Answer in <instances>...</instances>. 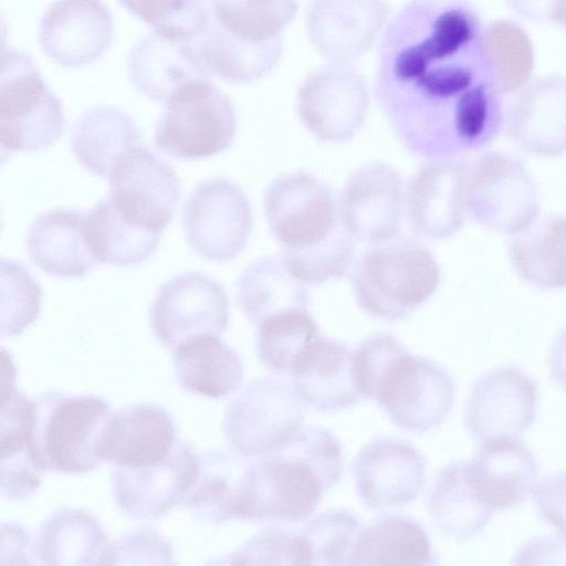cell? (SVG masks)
<instances>
[{
  "label": "cell",
  "instance_id": "6da1fadb",
  "mask_svg": "<svg viewBox=\"0 0 566 566\" xmlns=\"http://www.w3.org/2000/svg\"><path fill=\"white\" fill-rule=\"evenodd\" d=\"M480 21L461 1L412 0L384 30L375 93L398 135L426 156L452 157L489 144L502 105Z\"/></svg>",
  "mask_w": 566,
  "mask_h": 566
},
{
  "label": "cell",
  "instance_id": "7a4b0ae2",
  "mask_svg": "<svg viewBox=\"0 0 566 566\" xmlns=\"http://www.w3.org/2000/svg\"><path fill=\"white\" fill-rule=\"evenodd\" d=\"M353 356L360 396L376 400L397 426L424 432L447 419L455 386L441 366L410 354L396 337L385 334L365 339Z\"/></svg>",
  "mask_w": 566,
  "mask_h": 566
},
{
  "label": "cell",
  "instance_id": "3957f363",
  "mask_svg": "<svg viewBox=\"0 0 566 566\" xmlns=\"http://www.w3.org/2000/svg\"><path fill=\"white\" fill-rule=\"evenodd\" d=\"M343 462L339 441L321 427L302 429L284 448L251 459L245 520L306 518L340 479Z\"/></svg>",
  "mask_w": 566,
  "mask_h": 566
},
{
  "label": "cell",
  "instance_id": "277c9868",
  "mask_svg": "<svg viewBox=\"0 0 566 566\" xmlns=\"http://www.w3.org/2000/svg\"><path fill=\"white\" fill-rule=\"evenodd\" d=\"M297 0H209L208 20L192 40L211 74L249 83L279 62L282 31L297 11Z\"/></svg>",
  "mask_w": 566,
  "mask_h": 566
},
{
  "label": "cell",
  "instance_id": "5b68a950",
  "mask_svg": "<svg viewBox=\"0 0 566 566\" xmlns=\"http://www.w3.org/2000/svg\"><path fill=\"white\" fill-rule=\"evenodd\" d=\"M111 415L96 396L42 395L34 401L32 446L43 470L82 473L99 467L98 442Z\"/></svg>",
  "mask_w": 566,
  "mask_h": 566
},
{
  "label": "cell",
  "instance_id": "8992f818",
  "mask_svg": "<svg viewBox=\"0 0 566 566\" xmlns=\"http://www.w3.org/2000/svg\"><path fill=\"white\" fill-rule=\"evenodd\" d=\"M439 266L421 244L401 240L365 253L354 275L359 305L375 317L396 321L427 301L437 290Z\"/></svg>",
  "mask_w": 566,
  "mask_h": 566
},
{
  "label": "cell",
  "instance_id": "52a82bcc",
  "mask_svg": "<svg viewBox=\"0 0 566 566\" xmlns=\"http://www.w3.org/2000/svg\"><path fill=\"white\" fill-rule=\"evenodd\" d=\"M0 143L2 151H38L63 134L62 104L27 53L2 45Z\"/></svg>",
  "mask_w": 566,
  "mask_h": 566
},
{
  "label": "cell",
  "instance_id": "ba28073f",
  "mask_svg": "<svg viewBox=\"0 0 566 566\" xmlns=\"http://www.w3.org/2000/svg\"><path fill=\"white\" fill-rule=\"evenodd\" d=\"M155 126V146L166 155L195 160L226 150L237 132L232 102L210 80L179 88Z\"/></svg>",
  "mask_w": 566,
  "mask_h": 566
},
{
  "label": "cell",
  "instance_id": "9c48e42d",
  "mask_svg": "<svg viewBox=\"0 0 566 566\" xmlns=\"http://www.w3.org/2000/svg\"><path fill=\"white\" fill-rule=\"evenodd\" d=\"M298 394L272 378L250 382L228 406L224 431L233 449L255 458L289 444L303 429Z\"/></svg>",
  "mask_w": 566,
  "mask_h": 566
},
{
  "label": "cell",
  "instance_id": "30bf717a",
  "mask_svg": "<svg viewBox=\"0 0 566 566\" xmlns=\"http://www.w3.org/2000/svg\"><path fill=\"white\" fill-rule=\"evenodd\" d=\"M467 211L486 229L514 235L538 214V191L515 157L488 151L469 167Z\"/></svg>",
  "mask_w": 566,
  "mask_h": 566
},
{
  "label": "cell",
  "instance_id": "8fae6325",
  "mask_svg": "<svg viewBox=\"0 0 566 566\" xmlns=\"http://www.w3.org/2000/svg\"><path fill=\"white\" fill-rule=\"evenodd\" d=\"M190 248L202 259L233 260L244 248L253 227L250 201L243 190L224 178L199 182L182 213Z\"/></svg>",
  "mask_w": 566,
  "mask_h": 566
},
{
  "label": "cell",
  "instance_id": "7c38bea8",
  "mask_svg": "<svg viewBox=\"0 0 566 566\" xmlns=\"http://www.w3.org/2000/svg\"><path fill=\"white\" fill-rule=\"evenodd\" d=\"M228 318L223 286L198 271L185 272L165 282L149 310L154 335L170 349L200 336H218L227 328Z\"/></svg>",
  "mask_w": 566,
  "mask_h": 566
},
{
  "label": "cell",
  "instance_id": "4fadbf2b",
  "mask_svg": "<svg viewBox=\"0 0 566 566\" xmlns=\"http://www.w3.org/2000/svg\"><path fill=\"white\" fill-rule=\"evenodd\" d=\"M109 201L132 223L164 232L181 196L175 170L157 154L136 146L122 155L109 176Z\"/></svg>",
  "mask_w": 566,
  "mask_h": 566
},
{
  "label": "cell",
  "instance_id": "5bb4252c",
  "mask_svg": "<svg viewBox=\"0 0 566 566\" xmlns=\"http://www.w3.org/2000/svg\"><path fill=\"white\" fill-rule=\"evenodd\" d=\"M264 207L272 233L287 251L314 248L343 227L329 188L308 174L273 181Z\"/></svg>",
  "mask_w": 566,
  "mask_h": 566
},
{
  "label": "cell",
  "instance_id": "9a60e30c",
  "mask_svg": "<svg viewBox=\"0 0 566 566\" xmlns=\"http://www.w3.org/2000/svg\"><path fill=\"white\" fill-rule=\"evenodd\" d=\"M369 104L364 76L350 63L311 73L302 84L297 111L304 126L325 142H343L363 126Z\"/></svg>",
  "mask_w": 566,
  "mask_h": 566
},
{
  "label": "cell",
  "instance_id": "2e32d148",
  "mask_svg": "<svg viewBox=\"0 0 566 566\" xmlns=\"http://www.w3.org/2000/svg\"><path fill=\"white\" fill-rule=\"evenodd\" d=\"M538 394L534 380L515 366L485 373L472 386L464 408L468 432L479 441L517 438L534 422Z\"/></svg>",
  "mask_w": 566,
  "mask_h": 566
},
{
  "label": "cell",
  "instance_id": "e0dca14e",
  "mask_svg": "<svg viewBox=\"0 0 566 566\" xmlns=\"http://www.w3.org/2000/svg\"><path fill=\"white\" fill-rule=\"evenodd\" d=\"M199 471V458L189 443L176 441L163 461L138 468L116 465L112 488L117 504L128 515L154 520L184 503Z\"/></svg>",
  "mask_w": 566,
  "mask_h": 566
},
{
  "label": "cell",
  "instance_id": "ac0fdd59",
  "mask_svg": "<svg viewBox=\"0 0 566 566\" xmlns=\"http://www.w3.org/2000/svg\"><path fill=\"white\" fill-rule=\"evenodd\" d=\"M402 212V185L396 170L373 163L357 169L343 189L338 217L354 239L384 243L399 230Z\"/></svg>",
  "mask_w": 566,
  "mask_h": 566
},
{
  "label": "cell",
  "instance_id": "d6986e66",
  "mask_svg": "<svg viewBox=\"0 0 566 566\" xmlns=\"http://www.w3.org/2000/svg\"><path fill=\"white\" fill-rule=\"evenodd\" d=\"M113 39V18L101 0H56L39 24L44 54L64 67L99 60Z\"/></svg>",
  "mask_w": 566,
  "mask_h": 566
},
{
  "label": "cell",
  "instance_id": "ffe728a7",
  "mask_svg": "<svg viewBox=\"0 0 566 566\" xmlns=\"http://www.w3.org/2000/svg\"><path fill=\"white\" fill-rule=\"evenodd\" d=\"M389 12L385 0H311L307 35L331 62L350 63L371 48Z\"/></svg>",
  "mask_w": 566,
  "mask_h": 566
},
{
  "label": "cell",
  "instance_id": "44dd1931",
  "mask_svg": "<svg viewBox=\"0 0 566 566\" xmlns=\"http://www.w3.org/2000/svg\"><path fill=\"white\" fill-rule=\"evenodd\" d=\"M426 462L409 443L381 438L357 454L353 474L357 493L369 507L405 505L420 494L426 484Z\"/></svg>",
  "mask_w": 566,
  "mask_h": 566
},
{
  "label": "cell",
  "instance_id": "7402d4cb",
  "mask_svg": "<svg viewBox=\"0 0 566 566\" xmlns=\"http://www.w3.org/2000/svg\"><path fill=\"white\" fill-rule=\"evenodd\" d=\"M469 165L444 160L422 168L410 182L407 210L413 229L431 239L453 235L467 211Z\"/></svg>",
  "mask_w": 566,
  "mask_h": 566
},
{
  "label": "cell",
  "instance_id": "603a6c76",
  "mask_svg": "<svg viewBox=\"0 0 566 566\" xmlns=\"http://www.w3.org/2000/svg\"><path fill=\"white\" fill-rule=\"evenodd\" d=\"M509 133L538 156L566 153V77L549 75L524 87L509 111Z\"/></svg>",
  "mask_w": 566,
  "mask_h": 566
},
{
  "label": "cell",
  "instance_id": "cb8c5ba5",
  "mask_svg": "<svg viewBox=\"0 0 566 566\" xmlns=\"http://www.w3.org/2000/svg\"><path fill=\"white\" fill-rule=\"evenodd\" d=\"M169 413L154 405H136L112 413L98 442V453L116 465L138 468L158 463L176 443Z\"/></svg>",
  "mask_w": 566,
  "mask_h": 566
},
{
  "label": "cell",
  "instance_id": "d4e9b609",
  "mask_svg": "<svg viewBox=\"0 0 566 566\" xmlns=\"http://www.w3.org/2000/svg\"><path fill=\"white\" fill-rule=\"evenodd\" d=\"M468 474L482 501L493 511L524 502L533 492L538 465L530 449L517 438L481 442Z\"/></svg>",
  "mask_w": 566,
  "mask_h": 566
},
{
  "label": "cell",
  "instance_id": "484cf974",
  "mask_svg": "<svg viewBox=\"0 0 566 566\" xmlns=\"http://www.w3.org/2000/svg\"><path fill=\"white\" fill-rule=\"evenodd\" d=\"M126 67L140 94L163 103L188 83L211 80L191 41L169 40L156 33L138 40Z\"/></svg>",
  "mask_w": 566,
  "mask_h": 566
},
{
  "label": "cell",
  "instance_id": "4316f807",
  "mask_svg": "<svg viewBox=\"0 0 566 566\" xmlns=\"http://www.w3.org/2000/svg\"><path fill=\"white\" fill-rule=\"evenodd\" d=\"M27 250L34 265L51 276L83 277L98 264L88 244L86 213L56 208L30 224Z\"/></svg>",
  "mask_w": 566,
  "mask_h": 566
},
{
  "label": "cell",
  "instance_id": "83f0119b",
  "mask_svg": "<svg viewBox=\"0 0 566 566\" xmlns=\"http://www.w3.org/2000/svg\"><path fill=\"white\" fill-rule=\"evenodd\" d=\"M291 374L301 399L321 411L349 407L361 397L355 382L353 353L321 334Z\"/></svg>",
  "mask_w": 566,
  "mask_h": 566
},
{
  "label": "cell",
  "instance_id": "f1b7e54d",
  "mask_svg": "<svg viewBox=\"0 0 566 566\" xmlns=\"http://www.w3.org/2000/svg\"><path fill=\"white\" fill-rule=\"evenodd\" d=\"M239 452L199 458V471L184 503L200 518L220 523L245 520L251 459Z\"/></svg>",
  "mask_w": 566,
  "mask_h": 566
},
{
  "label": "cell",
  "instance_id": "f546056e",
  "mask_svg": "<svg viewBox=\"0 0 566 566\" xmlns=\"http://www.w3.org/2000/svg\"><path fill=\"white\" fill-rule=\"evenodd\" d=\"M143 135L132 116L113 106L86 111L75 123L71 148L88 171L108 177L117 159L142 142Z\"/></svg>",
  "mask_w": 566,
  "mask_h": 566
},
{
  "label": "cell",
  "instance_id": "4dcf8cb0",
  "mask_svg": "<svg viewBox=\"0 0 566 566\" xmlns=\"http://www.w3.org/2000/svg\"><path fill=\"white\" fill-rule=\"evenodd\" d=\"M512 237L510 254L521 277L538 289H566V214L538 216Z\"/></svg>",
  "mask_w": 566,
  "mask_h": 566
},
{
  "label": "cell",
  "instance_id": "1f68e13d",
  "mask_svg": "<svg viewBox=\"0 0 566 566\" xmlns=\"http://www.w3.org/2000/svg\"><path fill=\"white\" fill-rule=\"evenodd\" d=\"M430 538L417 521L400 515L377 520L360 528L350 565L436 564Z\"/></svg>",
  "mask_w": 566,
  "mask_h": 566
},
{
  "label": "cell",
  "instance_id": "d6a6232c",
  "mask_svg": "<svg viewBox=\"0 0 566 566\" xmlns=\"http://www.w3.org/2000/svg\"><path fill=\"white\" fill-rule=\"evenodd\" d=\"M109 548L97 521L78 510L52 514L35 542V554L46 565L106 564Z\"/></svg>",
  "mask_w": 566,
  "mask_h": 566
},
{
  "label": "cell",
  "instance_id": "836d02e7",
  "mask_svg": "<svg viewBox=\"0 0 566 566\" xmlns=\"http://www.w3.org/2000/svg\"><path fill=\"white\" fill-rule=\"evenodd\" d=\"M175 370L185 389L210 398L234 391L243 379L238 354L217 335L200 336L177 347Z\"/></svg>",
  "mask_w": 566,
  "mask_h": 566
},
{
  "label": "cell",
  "instance_id": "e575fe53",
  "mask_svg": "<svg viewBox=\"0 0 566 566\" xmlns=\"http://www.w3.org/2000/svg\"><path fill=\"white\" fill-rule=\"evenodd\" d=\"M428 511L442 533L461 541L480 533L494 512L472 485L464 461L441 470L428 497Z\"/></svg>",
  "mask_w": 566,
  "mask_h": 566
},
{
  "label": "cell",
  "instance_id": "d590c367",
  "mask_svg": "<svg viewBox=\"0 0 566 566\" xmlns=\"http://www.w3.org/2000/svg\"><path fill=\"white\" fill-rule=\"evenodd\" d=\"M86 234L96 261L118 268L146 261L157 250L161 232L129 222L108 198L97 201L86 213Z\"/></svg>",
  "mask_w": 566,
  "mask_h": 566
},
{
  "label": "cell",
  "instance_id": "8d00e7d4",
  "mask_svg": "<svg viewBox=\"0 0 566 566\" xmlns=\"http://www.w3.org/2000/svg\"><path fill=\"white\" fill-rule=\"evenodd\" d=\"M238 301L250 321L260 324L274 314L305 308L307 292L285 269L281 258L251 263L238 280Z\"/></svg>",
  "mask_w": 566,
  "mask_h": 566
},
{
  "label": "cell",
  "instance_id": "74e56055",
  "mask_svg": "<svg viewBox=\"0 0 566 566\" xmlns=\"http://www.w3.org/2000/svg\"><path fill=\"white\" fill-rule=\"evenodd\" d=\"M493 84L502 94L522 88L533 71L534 51L527 34L510 21H496L482 31Z\"/></svg>",
  "mask_w": 566,
  "mask_h": 566
},
{
  "label": "cell",
  "instance_id": "f35d334b",
  "mask_svg": "<svg viewBox=\"0 0 566 566\" xmlns=\"http://www.w3.org/2000/svg\"><path fill=\"white\" fill-rule=\"evenodd\" d=\"M258 325L259 358L276 373L292 371L307 346L319 335L305 308L274 314Z\"/></svg>",
  "mask_w": 566,
  "mask_h": 566
},
{
  "label": "cell",
  "instance_id": "ab89813d",
  "mask_svg": "<svg viewBox=\"0 0 566 566\" xmlns=\"http://www.w3.org/2000/svg\"><path fill=\"white\" fill-rule=\"evenodd\" d=\"M359 530L357 518L345 510L319 513L297 532L303 565L349 564Z\"/></svg>",
  "mask_w": 566,
  "mask_h": 566
},
{
  "label": "cell",
  "instance_id": "60d3db41",
  "mask_svg": "<svg viewBox=\"0 0 566 566\" xmlns=\"http://www.w3.org/2000/svg\"><path fill=\"white\" fill-rule=\"evenodd\" d=\"M127 11L175 41H192L205 29L209 0H118Z\"/></svg>",
  "mask_w": 566,
  "mask_h": 566
},
{
  "label": "cell",
  "instance_id": "b9f144b4",
  "mask_svg": "<svg viewBox=\"0 0 566 566\" xmlns=\"http://www.w3.org/2000/svg\"><path fill=\"white\" fill-rule=\"evenodd\" d=\"M354 254V239L342 227L332 238L314 248L304 251L283 250L281 260L295 280L316 285L342 277Z\"/></svg>",
  "mask_w": 566,
  "mask_h": 566
},
{
  "label": "cell",
  "instance_id": "7bdbcfd3",
  "mask_svg": "<svg viewBox=\"0 0 566 566\" xmlns=\"http://www.w3.org/2000/svg\"><path fill=\"white\" fill-rule=\"evenodd\" d=\"M1 335L12 337L38 318L42 291L29 272L11 260L1 261Z\"/></svg>",
  "mask_w": 566,
  "mask_h": 566
},
{
  "label": "cell",
  "instance_id": "ee69618b",
  "mask_svg": "<svg viewBox=\"0 0 566 566\" xmlns=\"http://www.w3.org/2000/svg\"><path fill=\"white\" fill-rule=\"evenodd\" d=\"M1 494L8 499H24L39 488L41 473L30 432L0 436Z\"/></svg>",
  "mask_w": 566,
  "mask_h": 566
},
{
  "label": "cell",
  "instance_id": "f6af8a7d",
  "mask_svg": "<svg viewBox=\"0 0 566 566\" xmlns=\"http://www.w3.org/2000/svg\"><path fill=\"white\" fill-rule=\"evenodd\" d=\"M232 558L233 564L303 565L297 532L281 528L256 534Z\"/></svg>",
  "mask_w": 566,
  "mask_h": 566
},
{
  "label": "cell",
  "instance_id": "bcb514c9",
  "mask_svg": "<svg viewBox=\"0 0 566 566\" xmlns=\"http://www.w3.org/2000/svg\"><path fill=\"white\" fill-rule=\"evenodd\" d=\"M171 557V547L165 538L151 530H139L111 546L106 564H132L136 563V558L172 564Z\"/></svg>",
  "mask_w": 566,
  "mask_h": 566
},
{
  "label": "cell",
  "instance_id": "7dc6e473",
  "mask_svg": "<svg viewBox=\"0 0 566 566\" xmlns=\"http://www.w3.org/2000/svg\"><path fill=\"white\" fill-rule=\"evenodd\" d=\"M532 494L539 516L566 539V471L536 482Z\"/></svg>",
  "mask_w": 566,
  "mask_h": 566
},
{
  "label": "cell",
  "instance_id": "c3c4849f",
  "mask_svg": "<svg viewBox=\"0 0 566 566\" xmlns=\"http://www.w3.org/2000/svg\"><path fill=\"white\" fill-rule=\"evenodd\" d=\"M521 18L534 23L566 22V0H507Z\"/></svg>",
  "mask_w": 566,
  "mask_h": 566
},
{
  "label": "cell",
  "instance_id": "681fc988",
  "mask_svg": "<svg viewBox=\"0 0 566 566\" xmlns=\"http://www.w3.org/2000/svg\"><path fill=\"white\" fill-rule=\"evenodd\" d=\"M543 558H555L557 564H566V539L545 537L527 542L514 556L513 564H541Z\"/></svg>",
  "mask_w": 566,
  "mask_h": 566
},
{
  "label": "cell",
  "instance_id": "f907efd6",
  "mask_svg": "<svg viewBox=\"0 0 566 566\" xmlns=\"http://www.w3.org/2000/svg\"><path fill=\"white\" fill-rule=\"evenodd\" d=\"M549 368L553 378L566 390V327L558 333L553 342Z\"/></svg>",
  "mask_w": 566,
  "mask_h": 566
},
{
  "label": "cell",
  "instance_id": "816d5d0a",
  "mask_svg": "<svg viewBox=\"0 0 566 566\" xmlns=\"http://www.w3.org/2000/svg\"><path fill=\"white\" fill-rule=\"evenodd\" d=\"M562 28L566 30V22L562 25Z\"/></svg>",
  "mask_w": 566,
  "mask_h": 566
},
{
  "label": "cell",
  "instance_id": "f5cc1de1",
  "mask_svg": "<svg viewBox=\"0 0 566 566\" xmlns=\"http://www.w3.org/2000/svg\"><path fill=\"white\" fill-rule=\"evenodd\" d=\"M428 1H441V0H428Z\"/></svg>",
  "mask_w": 566,
  "mask_h": 566
}]
</instances>
